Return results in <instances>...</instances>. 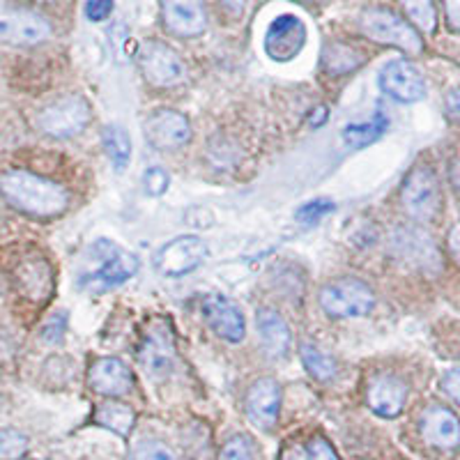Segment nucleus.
<instances>
[{
    "label": "nucleus",
    "instance_id": "nucleus-1",
    "mask_svg": "<svg viewBox=\"0 0 460 460\" xmlns=\"http://www.w3.org/2000/svg\"><path fill=\"white\" fill-rule=\"evenodd\" d=\"M0 191L16 209L40 219L63 215L69 203L67 191L60 184L28 171L5 172L0 178Z\"/></svg>",
    "mask_w": 460,
    "mask_h": 460
},
{
    "label": "nucleus",
    "instance_id": "nucleus-2",
    "mask_svg": "<svg viewBox=\"0 0 460 460\" xmlns=\"http://www.w3.org/2000/svg\"><path fill=\"white\" fill-rule=\"evenodd\" d=\"M90 256L100 265L94 267L93 272L81 277V286L93 290V293H102V290L120 286V283H125L127 279L138 272V258L109 240L94 242L93 249H90Z\"/></svg>",
    "mask_w": 460,
    "mask_h": 460
},
{
    "label": "nucleus",
    "instance_id": "nucleus-3",
    "mask_svg": "<svg viewBox=\"0 0 460 460\" xmlns=\"http://www.w3.org/2000/svg\"><path fill=\"white\" fill-rule=\"evenodd\" d=\"M320 306L332 318H359L371 314L376 306V295L364 281L341 279L320 290Z\"/></svg>",
    "mask_w": 460,
    "mask_h": 460
},
{
    "label": "nucleus",
    "instance_id": "nucleus-4",
    "mask_svg": "<svg viewBox=\"0 0 460 460\" xmlns=\"http://www.w3.org/2000/svg\"><path fill=\"white\" fill-rule=\"evenodd\" d=\"M359 26L364 35L371 37L373 42L398 47L402 51L412 53V56L414 53H421V49H424L417 31L389 10H377V7L376 10H367L361 14Z\"/></svg>",
    "mask_w": 460,
    "mask_h": 460
},
{
    "label": "nucleus",
    "instance_id": "nucleus-5",
    "mask_svg": "<svg viewBox=\"0 0 460 460\" xmlns=\"http://www.w3.org/2000/svg\"><path fill=\"white\" fill-rule=\"evenodd\" d=\"M138 67L147 84L157 88H172L180 85L187 76L182 58L162 42H143L138 49Z\"/></svg>",
    "mask_w": 460,
    "mask_h": 460
},
{
    "label": "nucleus",
    "instance_id": "nucleus-6",
    "mask_svg": "<svg viewBox=\"0 0 460 460\" xmlns=\"http://www.w3.org/2000/svg\"><path fill=\"white\" fill-rule=\"evenodd\" d=\"M402 208L412 219L417 221H433L439 212V184L435 172L426 166L414 168L402 184Z\"/></svg>",
    "mask_w": 460,
    "mask_h": 460
},
{
    "label": "nucleus",
    "instance_id": "nucleus-7",
    "mask_svg": "<svg viewBox=\"0 0 460 460\" xmlns=\"http://www.w3.org/2000/svg\"><path fill=\"white\" fill-rule=\"evenodd\" d=\"M138 361L143 371L155 380H164L175 368V341H172V330L164 320H155L147 327V334L143 339L141 350H138Z\"/></svg>",
    "mask_w": 460,
    "mask_h": 460
},
{
    "label": "nucleus",
    "instance_id": "nucleus-8",
    "mask_svg": "<svg viewBox=\"0 0 460 460\" xmlns=\"http://www.w3.org/2000/svg\"><path fill=\"white\" fill-rule=\"evenodd\" d=\"M90 106L84 97H65L40 113L37 125L53 138H72L88 127Z\"/></svg>",
    "mask_w": 460,
    "mask_h": 460
},
{
    "label": "nucleus",
    "instance_id": "nucleus-9",
    "mask_svg": "<svg viewBox=\"0 0 460 460\" xmlns=\"http://www.w3.org/2000/svg\"><path fill=\"white\" fill-rule=\"evenodd\" d=\"M392 253L405 265L421 270V272H438L442 267L438 246L433 244V237L419 228L402 226L392 237Z\"/></svg>",
    "mask_w": 460,
    "mask_h": 460
},
{
    "label": "nucleus",
    "instance_id": "nucleus-10",
    "mask_svg": "<svg viewBox=\"0 0 460 460\" xmlns=\"http://www.w3.org/2000/svg\"><path fill=\"white\" fill-rule=\"evenodd\" d=\"M51 37V26L44 16L28 10L0 12V42L14 47H35Z\"/></svg>",
    "mask_w": 460,
    "mask_h": 460
},
{
    "label": "nucleus",
    "instance_id": "nucleus-11",
    "mask_svg": "<svg viewBox=\"0 0 460 460\" xmlns=\"http://www.w3.org/2000/svg\"><path fill=\"white\" fill-rule=\"evenodd\" d=\"M306 44V26L299 16L281 14L277 16L265 32V53L277 63H288Z\"/></svg>",
    "mask_w": 460,
    "mask_h": 460
},
{
    "label": "nucleus",
    "instance_id": "nucleus-12",
    "mask_svg": "<svg viewBox=\"0 0 460 460\" xmlns=\"http://www.w3.org/2000/svg\"><path fill=\"white\" fill-rule=\"evenodd\" d=\"M208 258V244L196 235L175 237L157 253V267L166 277H182Z\"/></svg>",
    "mask_w": 460,
    "mask_h": 460
},
{
    "label": "nucleus",
    "instance_id": "nucleus-13",
    "mask_svg": "<svg viewBox=\"0 0 460 460\" xmlns=\"http://www.w3.org/2000/svg\"><path fill=\"white\" fill-rule=\"evenodd\" d=\"M146 138L152 147L157 150H172V147H182L191 138V127L182 113L171 109H159L147 115Z\"/></svg>",
    "mask_w": 460,
    "mask_h": 460
},
{
    "label": "nucleus",
    "instance_id": "nucleus-14",
    "mask_svg": "<svg viewBox=\"0 0 460 460\" xmlns=\"http://www.w3.org/2000/svg\"><path fill=\"white\" fill-rule=\"evenodd\" d=\"M380 88L398 102H419L424 100L426 81L412 63L392 60L382 67Z\"/></svg>",
    "mask_w": 460,
    "mask_h": 460
},
{
    "label": "nucleus",
    "instance_id": "nucleus-15",
    "mask_svg": "<svg viewBox=\"0 0 460 460\" xmlns=\"http://www.w3.org/2000/svg\"><path fill=\"white\" fill-rule=\"evenodd\" d=\"M164 26L178 37H199L208 28L203 0H162Z\"/></svg>",
    "mask_w": 460,
    "mask_h": 460
},
{
    "label": "nucleus",
    "instance_id": "nucleus-16",
    "mask_svg": "<svg viewBox=\"0 0 460 460\" xmlns=\"http://www.w3.org/2000/svg\"><path fill=\"white\" fill-rule=\"evenodd\" d=\"M203 311L209 327L221 339L230 341V343H240L244 339V315H242V311L228 297H224V295H209L203 302Z\"/></svg>",
    "mask_w": 460,
    "mask_h": 460
},
{
    "label": "nucleus",
    "instance_id": "nucleus-17",
    "mask_svg": "<svg viewBox=\"0 0 460 460\" xmlns=\"http://www.w3.org/2000/svg\"><path fill=\"white\" fill-rule=\"evenodd\" d=\"M88 382L90 387L102 396H125L134 387V376L120 359L106 357L90 367Z\"/></svg>",
    "mask_w": 460,
    "mask_h": 460
},
{
    "label": "nucleus",
    "instance_id": "nucleus-18",
    "mask_svg": "<svg viewBox=\"0 0 460 460\" xmlns=\"http://www.w3.org/2000/svg\"><path fill=\"white\" fill-rule=\"evenodd\" d=\"M279 405H281V389L274 380L265 377L258 380L246 394V414L258 429H272L277 424Z\"/></svg>",
    "mask_w": 460,
    "mask_h": 460
},
{
    "label": "nucleus",
    "instance_id": "nucleus-19",
    "mask_svg": "<svg viewBox=\"0 0 460 460\" xmlns=\"http://www.w3.org/2000/svg\"><path fill=\"white\" fill-rule=\"evenodd\" d=\"M421 433L426 442L439 449H456L460 445V421L451 410L429 408L421 419Z\"/></svg>",
    "mask_w": 460,
    "mask_h": 460
},
{
    "label": "nucleus",
    "instance_id": "nucleus-20",
    "mask_svg": "<svg viewBox=\"0 0 460 460\" xmlns=\"http://www.w3.org/2000/svg\"><path fill=\"white\" fill-rule=\"evenodd\" d=\"M405 398H408V387L396 376H377L368 387V405L380 417L392 419L401 414Z\"/></svg>",
    "mask_w": 460,
    "mask_h": 460
},
{
    "label": "nucleus",
    "instance_id": "nucleus-21",
    "mask_svg": "<svg viewBox=\"0 0 460 460\" xmlns=\"http://www.w3.org/2000/svg\"><path fill=\"white\" fill-rule=\"evenodd\" d=\"M258 332H261L262 348L267 350V355L279 359V357H286L290 350V330H288L286 320L277 314V311L262 309L258 311Z\"/></svg>",
    "mask_w": 460,
    "mask_h": 460
},
{
    "label": "nucleus",
    "instance_id": "nucleus-22",
    "mask_svg": "<svg viewBox=\"0 0 460 460\" xmlns=\"http://www.w3.org/2000/svg\"><path fill=\"white\" fill-rule=\"evenodd\" d=\"M19 286L35 302H42L51 293V270L44 261H28L19 267Z\"/></svg>",
    "mask_w": 460,
    "mask_h": 460
},
{
    "label": "nucleus",
    "instance_id": "nucleus-23",
    "mask_svg": "<svg viewBox=\"0 0 460 460\" xmlns=\"http://www.w3.org/2000/svg\"><path fill=\"white\" fill-rule=\"evenodd\" d=\"M364 63V53L343 42H330L323 51V65L330 74H348Z\"/></svg>",
    "mask_w": 460,
    "mask_h": 460
},
{
    "label": "nucleus",
    "instance_id": "nucleus-24",
    "mask_svg": "<svg viewBox=\"0 0 460 460\" xmlns=\"http://www.w3.org/2000/svg\"><path fill=\"white\" fill-rule=\"evenodd\" d=\"M94 421H97L100 426H104V429L127 438L129 430L134 429L137 414H134V410L131 408L122 405V402L113 401V402H104V405L97 408V412H94Z\"/></svg>",
    "mask_w": 460,
    "mask_h": 460
},
{
    "label": "nucleus",
    "instance_id": "nucleus-25",
    "mask_svg": "<svg viewBox=\"0 0 460 460\" xmlns=\"http://www.w3.org/2000/svg\"><path fill=\"white\" fill-rule=\"evenodd\" d=\"M102 143H104V150L109 155L111 164H113L118 171L129 164L131 157V141L129 134L122 129L120 125H106L104 131H102Z\"/></svg>",
    "mask_w": 460,
    "mask_h": 460
},
{
    "label": "nucleus",
    "instance_id": "nucleus-26",
    "mask_svg": "<svg viewBox=\"0 0 460 460\" xmlns=\"http://www.w3.org/2000/svg\"><path fill=\"white\" fill-rule=\"evenodd\" d=\"M387 127H389L387 115L380 111V113L373 115V120L364 122V125L345 127L343 138L350 147H367V146H371L373 141H377V138H380L382 134L387 131Z\"/></svg>",
    "mask_w": 460,
    "mask_h": 460
},
{
    "label": "nucleus",
    "instance_id": "nucleus-27",
    "mask_svg": "<svg viewBox=\"0 0 460 460\" xmlns=\"http://www.w3.org/2000/svg\"><path fill=\"white\" fill-rule=\"evenodd\" d=\"M302 361L306 371L315 377V380H332L336 376V361L330 355H324L323 350L314 348V345H302Z\"/></svg>",
    "mask_w": 460,
    "mask_h": 460
},
{
    "label": "nucleus",
    "instance_id": "nucleus-28",
    "mask_svg": "<svg viewBox=\"0 0 460 460\" xmlns=\"http://www.w3.org/2000/svg\"><path fill=\"white\" fill-rule=\"evenodd\" d=\"M402 10L410 22L424 32H433L438 23V12H435L433 0H401Z\"/></svg>",
    "mask_w": 460,
    "mask_h": 460
},
{
    "label": "nucleus",
    "instance_id": "nucleus-29",
    "mask_svg": "<svg viewBox=\"0 0 460 460\" xmlns=\"http://www.w3.org/2000/svg\"><path fill=\"white\" fill-rule=\"evenodd\" d=\"M129 460H180L178 454L159 439H143L131 449Z\"/></svg>",
    "mask_w": 460,
    "mask_h": 460
},
{
    "label": "nucleus",
    "instance_id": "nucleus-30",
    "mask_svg": "<svg viewBox=\"0 0 460 460\" xmlns=\"http://www.w3.org/2000/svg\"><path fill=\"white\" fill-rule=\"evenodd\" d=\"M26 449V435L19 430H0V460H19Z\"/></svg>",
    "mask_w": 460,
    "mask_h": 460
},
{
    "label": "nucleus",
    "instance_id": "nucleus-31",
    "mask_svg": "<svg viewBox=\"0 0 460 460\" xmlns=\"http://www.w3.org/2000/svg\"><path fill=\"white\" fill-rule=\"evenodd\" d=\"M332 212H334V203H332V200L320 199V200H311V203L302 205L295 217H297L299 224L315 226L320 219H324L327 215H332Z\"/></svg>",
    "mask_w": 460,
    "mask_h": 460
},
{
    "label": "nucleus",
    "instance_id": "nucleus-32",
    "mask_svg": "<svg viewBox=\"0 0 460 460\" xmlns=\"http://www.w3.org/2000/svg\"><path fill=\"white\" fill-rule=\"evenodd\" d=\"M221 460H253V451L252 445H249V439L237 435V438H230L228 442L221 449Z\"/></svg>",
    "mask_w": 460,
    "mask_h": 460
},
{
    "label": "nucleus",
    "instance_id": "nucleus-33",
    "mask_svg": "<svg viewBox=\"0 0 460 460\" xmlns=\"http://www.w3.org/2000/svg\"><path fill=\"white\" fill-rule=\"evenodd\" d=\"M168 184H171V178H168V172L159 166L147 168L146 175H143V187H146V191L150 196H162L168 189Z\"/></svg>",
    "mask_w": 460,
    "mask_h": 460
},
{
    "label": "nucleus",
    "instance_id": "nucleus-34",
    "mask_svg": "<svg viewBox=\"0 0 460 460\" xmlns=\"http://www.w3.org/2000/svg\"><path fill=\"white\" fill-rule=\"evenodd\" d=\"M309 460H339V456H336L334 447L327 442L324 438H314L311 439V445H309Z\"/></svg>",
    "mask_w": 460,
    "mask_h": 460
},
{
    "label": "nucleus",
    "instance_id": "nucleus-35",
    "mask_svg": "<svg viewBox=\"0 0 460 460\" xmlns=\"http://www.w3.org/2000/svg\"><path fill=\"white\" fill-rule=\"evenodd\" d=\"M113 12V0H88L85 3V16L90 22H104Z\"/></svg>",
    "mask_w": 460,
    "mask_h": 460
},
{
    "label": "nucleus",
    "instance_id": "nucleus-36",
    "mask_svg": "<svg viewBox=\"0 0 460 460\" xmlns=\"http://www.w3.org/2000/svg\"><path fill=\"white\" fill-rule=\"evenodd\" d=\"M442 389L454 398L456 402H460V371H449L442 380Z\"/></svg>",
    "mask_w": 460,
    "mask_h": 460
},
{
    "label": "nucleus",
    "instance_id": "nucleus-37",
    "mask_svg": "<svg viewBox=\"0 0 460 460\" xmlns=\"http://www.w3.org/2000/svg\"><path fill=\"white\" fill-rule=\"evenodd\" d=\"M63 332H65V318L63 315H53L51 323L44 327V339L47 341H60L63 339Z\"/></svg>",
    "mask_w": 460,
    "mask_h": 460
},
{
    "label": "nucleus",
    "instance_id": "nucleus-38",
    "mask_svg": "<svg viewBox=\"0 0 460 460\" xmlns=\"http://www.w3.org/2000/svg\"><path fill=\"white\" fill-rule=\"evenodd\" d=\"M447 22L454 31H460V0H445Z\"/></svg>",
    "mask_w": 460,
    "mask_h": 460
},
{
    "label": "nucleus",
    "instance_id": "nucleus-39",
    "mask_svg": "<svg viewBox=\"0 0 460 460\" xmlns=\"http://www.w3.org/2000/svg\"><path fill=\"white\" fill-rule=\"evenodd\" d=\"M447 113H449L454 120L460 122V88L451 90V93L447 94Z\"/></svg>",
    "mask_w": 460,
    "mask_h": 460
},
{
    "label": "nucleus",
    "instance_id": "nucleus-40",
    "mask_svg": "<svg viewBox=\"0 0 460 460\" xmlns=\"http://www.w3.org/2000/svg\"><path fill=\"white\" fill-rule=\"evenodd\" d=\"M449 252L454 261L460 265V224H456L449 233Z\"/></svg>",
    "mask_w": 460,
    "mask_h": 460
},
{
    "label": "nucleus",
    "instance_id": "nucleus-41",
    "mask_svg": "<svg viewBox=\"0 0 460 460\" xmlns=\"http://www.w3.org/2000/svg\"><path fill=\"white\" fill-rule=\"evenodd\" d=\"M221 5H224L230 14H242L246 7V0H221Z\"/></svg>",
    "mask_w": 460,
    "mask_h": 460
},
{
    "label": "nucleus",
    "instance_id": "nucleus-42",
    "mask_svg": "<svg viewBox=\"0 0 460 460\" xmlns=\"http://www.w3.org/2000/svg\"><path fill=\"white\" fill-rule=\"evenodd\" d=\"M281 460H309V456H304L302 447H288Z\"/></svg>",
    "mask_w": 460,
    "mask_h": 460
},
{
    "label": "nucleus",
    "instance_id": "nucleus-43",
    "mask_svg": "<svg viewBox=\"0 0 460 460\" xmlns=\"http://www.w3.org/2000/svg\"><path fill=\"white\" fill-rule=\"evenodd\" d=\"M451 180H454V187L458 189L460 194V159L454 164V168H451Z\"/></svg>",
    "mask_w": 460,
    "mask_h": 460
},
{
    "label": "nucleus",
    "instance_id": "nucleus-44",
    "mask_svg": "<svg viewBox=\"0 0 460 460\" xmlns=\"http://www.w3.org/2000/svg\"><path fill=\"white\" fill-rule=\"evenodd\" d=\"M302 3H311V0H302Z\"/></svg>",
    "mask_w": 460,
    "mask_h": 460
}]
</instances>
